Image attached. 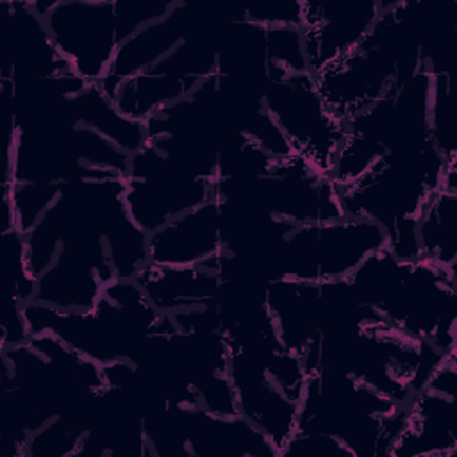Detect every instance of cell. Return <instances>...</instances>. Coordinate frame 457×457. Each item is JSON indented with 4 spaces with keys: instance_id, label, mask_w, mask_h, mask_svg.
Segmentation results:
<instances>
[{
    "instance_id": "cell-1",
    "label": "cell",
    "mask_w": 457,
    "mask_h": 457,
    "mask_svg": "<svg viewBox=\"0 0 457 457\" xmlns=\"http://www.w3.org/2000/svg\"><path fill=\"white\" fill-rule=\"evenodd\" d=\"M430 9L428 0H382L370 30L312 75L321 100L345 123L427 62Z\"/></svg>"
},
{
    "instance_id": "cell-2",
    "label": "cell",
    "mask_w": 457,
    "mask_h": 457,
    "mask_svg": "<svg viewBox=\"0 0 457 457\" xmlns=\"http://www.w3.org/2000/svg\"><path fill=\"white\" fill-rule=\"evenodd\" d=\"M346 282L362 307L391 325L441 352L457 348V271L423 255L398 259L382 246Z\"/></svg>"
},
{
    "instance_id": "cell-3",
    "label": "cell",
    "mask_w": 457,
    "mask_h": 457,
    "mask_svg": "<svg viewBox=\"0 0 457 457\" xmlns=\"http://www.w3.org/2000/svg\"><path fill=\"white\" fill-rule=\"evenodd\" d=\"M443 353L384 318L371 316L334 337L309 345L302 364L305 375H350L405 405L423 389Z\"/></svg>"
},
{
    "instance_id": "cell-4",
    "label": "cell",
    "mask_w": 457,
    "mask_h": 457,
    "mask_svg": "<svg viewBox=\"0 0 457 457\" xmlns=\"http://www.w3.org/2000/svg\"><path fill=\"white\" fill-rule=\"evenodd\" d=\"M446 170L452 168L436 143L386 155L337 187L343 214L377 223L386 232V246L398 259H418L416 227Z\"/></svg>"
},
{
    "instance_id": "cell-5",
    "label": "cell",
    "mask_w": 457,
    "mask_h": 457,
    "mask_svg": "<svg viewBox=\"0 0 457 457\" xmlns=\"http://www.w3.org/2000/svg\"><path fill=\"white\" fill-rule=\"evenodd\" d=\"M403 405L343 373L305 375L296 430L339 439L353 457H387Z\"/></svg>"
},
{
    "instance_id": "cell-6",
    "label": "cell",
    "mask_w": 457,
    "mask_h": 457,
    "mask_svg": "<svg viewBox=\"0 0 457 457\" xmlns=\"http://www.w3.org/2000/svg\"><path fill=\"white\" fill-rule=\"evenodd\" d=\"M177 0H32L73 70L89 82L107 73L121 43L166 16Z\"/></svg>"
},
{
    "instance_id": "cell-7",
    "label": "cell",
    "mask_w": 457,
    "mask_h": 457,
    "mask_svg": "<svg viewBox=\"0 0 457 457\" xmlns=\"http://www.w3.org/2000/svg\"><path fill=\"white\" fill-rule=\"evenodd\" d=\"M430 70L425 62L402 79L371 107L346 121V137L336 157L332 179L345 186L375 161L434 143L430 134Z\"/></svg>"
},
{
    "instance_id": "cell-8",
    "label": "cell",
    "mask_w": 457,
    "mask_h": 457,
    "mask_svg": "<svg viewBox=\"0 0 457 457\" xmlns=\"http://www.w3.org/2000/svg\"><path fill=\"white\" fill-rule=\"evenodd\" d=\"M305 70L300 27L246 21L236 9L220 36L212 82L232 102L261 104L270 84Z\"/></svg>"
},
{
    "instance_id": "cell-9",
    "label": "cell",
    "mask_w": 457,
    "mask_h": 457,
    "mask_svg": "<svg viewBox=\"0 0 457 457\" xmlns=\"http://www.w3.org/2000/svg\"><path fill=\"white\" fill-rule=\"evenodd\" d=\"M223 202L277 216L287 223H320L343 218L334 179L298 154L277 157L261 175L212 180Z\"/></svg>"
},
{
    "instance_id": "cell-10",
    "label": "cell",
    "mask_w": 457,
    "mask_h": 457,
    "mask_svg": "<svg viewBox=\"0 0 457 457\" xmlns=\"http://www.w3.org/2000/svg\"><path fill=\"white\" fill-rule=\"evenodd\" d=\"M230 20L218 9L180 45L150 68L125 79L112 104L136 121H146L159 109L191 96L216 71L218 43Z\"/></svg>"
},
{
    "instance_id": "cell-11",
    "label": "cell",
    "mask_w": 457,
    "mask_h": 457,
    "mask_svg": "<svg viewBox=\"0 0 457 457\" xmlns=\"http://www.w3.org/2000/svg\"><path fill=\"white\" fill-rule=\"evenodd\" d=\"M382 246H386V232L370 220L343 216L295 225L278 246L277 278L303 282L346 278Z\"/></svg>"
},
{
    "instance_id": "cell-12",
    "label": "cell",
    "mask_w": 457,
    "mask_h": 457,
    "mask_svg": "<svg viewBox=\"0 0 457 457\" xmlns=\"http://www.w3.org/2000/svg\"><path fill=\"white\" fill-rule=\"evenodd\" d=\"M212 189L211 177L198 175L184 162L145 141L130 155L123 202L134 223L152 234L207 202Z\"/></svg>"
},
{
    "instance_id": "cell-13",
    "label": "cell",
    "mask_w": 457,
    "mask_h": 457,
    "mask_svg": "<svg viewBox=\"0 0 457 457\" xmlns=\"http://www.w3.org/2000/svg\"><path fill=\"white\" fill-rule=\"evenodd\" d=\"M264 109L293 150L311 166L332 177L346 137V123L321 100L309 70L287 75L266 87Z\"/></svg>"
},
{
    "instance_id": "cell-14",
    "label": "cell",
    "mask_w": 457,
    "mask_h": 457,
    "mask_svg": "<svg viewBox=\"0 0 457 457\" xmlns=\"http://www.w3.org/2000/svg\"><path fill=\"white\" fill-rule=\"evenodd\" d=\"M0 80L20 86L77 73L32 0L0 2Z\"/></svg>"
},
{
    "instance_id": "cell-15",
    "label": "cell",
    "mask_w": 457,
    "mask_h": 457,
    "mask_svg": "<svg viewBox=\"0 0 457 457\" xmlns=\"http://www.w3.org/2000/svg\"><path fill=\"white\" fill-rule=\"evenodd\" d=\"M380 11L382 0H300V34L309 71L316 75L353 46Z\"/></svg>"
},
{
    "instance_id": "cell-16",
    "label": "cell",
    "mask_w": 457,
    "mask_h": 457,
    "mask_svg": "<svg viewBox=\"0 0 457 457\" xmlns=\"http://www.w3.org/2000/svg\"><path fill=\"white\" fill-rule=\"evenodd\" d=\"M211 14L212 7L177 0L166 16L141 27L121 43L107 73L96 82L102 93L112 102L125 79L150 68L180 45Z\"/></svg>"
},
{
    "instance_id": "cell-17",
    "label": "cell",
    "mask_w": 457,
    "mask_h": 457,
    "mask_svg": "<svg viewBox=\"0 0 457 457\" xmlns=\"http://www.w3.org/2000/svg\"><path fill=\"white\" fill-rule=\"evenodd\" d=\"M227 350L237 411L270 437L280 457L296 430L300 403L293 402L253 357L237 348Z\"/></svg>"
},
{
    "instance_id": "cell-18",
    "label": "cell",
    "mask_w": 457,
    "mask_h": 457,
    "mask_svg": "<svg viewBox=\"0 0 457 457\" xmlns=\"http://www.w3.org/2000/svg\"><path fill=\"white\" fill-rule=\"evenodd\" d=\"M457 393L420 389L405 405L387 457H453L457 453Z\"/></svg>"
},
{
    "instance_id": "cell-19",
    "label": "cell",
    "mask_w": 457,
    "mask_h": 457,
    "mask_svg": "<svg viewBox=\"0 0 457 457\" xmlns=\"http://www.w3.org/2000/svg\"><path fill=\"white\" fill-rule=\"evenodd\" d=\"M220 209L214 196L148 234V262L202 266L221 253Z\"/></svg>"
},
{
    "instance_id": "cell-20",
    "label": "cell",
    "mask_w": 457,
    "mask_h": 457,
    "mask_svg": "<svg viewBox=\"0 0 457 457\" xmlns=\"http://www.w3.org/2000/svg\"><path fill=\"white\" fill-rule=\"evenodd\" d=\"M186 457H278L270 437L241 414L187 409Z\"/></svg>"
},
{
    "instance_id": "cell-21",
    "label": "cell",
    "mask_w": 457,
    "mask_h": 457,
    "mask_svg": "<svg viewBox=\"0 0 457 457\" xmlns=\"http://www.w3.org/2000/svg\"><path fill=\"white\" fill-rule=\"evenodd\" d=\"M161 314L211 307L218 300L220 278L207 266H166L146 262L134 277Z\"/></svg>"
},
{
    "instance_id": "cell-22",
    "label": "cell",
    "mask_w": 457,
    "mask_h": 457,
    "mask_svg": "<svg viewBox=\"0 0 457 457\" xmlns=\"http://www.w3.org/2000/svg\"><path fill=\"white\" fill-rule=\"evenodd\" d=\"M107 284L109 280L93 262L59 252L54 262L37 275L32 300L59 311L84 312L96 303Z\"/></svg>"
},
{
    "instance_id": "cell-23",
    "label": "cell",
    "mask_w": 457,
    "mask_h": 457,
    "mask_svg": "<svg viewBox=\"0 0 457 457\" xmlns=\"http://www.w3.org/2000/svg\"><path fill=\"white\" fill-rule=\"evenodd\" d=\"M423 257L457 271V168L446 170L416 227Z\"/></svg>"
},
{
    "instance_id": "cell-24",
    "label": "cell",
    "mask_w": 457,
    "mask_h": 457,
    "mask_svg": "<svg viewBox=\"0 0 457 457\" xmlns=\"http://www.w3.org/2000/svg\"><path fill=\"white\" fill-rule=\"evenodd\" d=\"M71 105L77 123L93 129L125 154L132 155L145 145V123L123 116L116 105L102 93L96 82H91L86 89L75 95Z\"/></svg>"
},
{
    "instance_id": "cell-25",
    "label": "cell",
    "mask_w": 457,
    "mask_h": 457,
    "mask_svg": "<svg viewBox=\"0 0 457 457\" xmlns=\"http://www.w3.org/2000/svg\"><path fill=\"white\" fill-rule=\"evenodd\" d=\"M0 255L9 296L7 300L23 307L34 298L37 278L29 261L25 236L16 228V225L0 228Z\"/></svg>"
},
{
    "instance_id": "cell-26",
    "label": "cell",
    "mask_w": 457,
    "mask_h": 457,
    "mask_svg": "<svg viewBox=\"0 0 457 457\" xmlns=\"http://www.w3.org/2000/svg\"><path fill=\"white\" fill-rule=\"evenodd\" d=\"M86 412L54 418L30 436L25 457H77L86 434Z\"/></svg>"
},
{
    "instance_id": "cell-27",
    "label": "cell",
    "mask_w": 457,
    "mask_h": 457,
    "mask_svg": "<svg viewBox=\"0 0 457 457\" xmlns=\"http://www.w3.org/2000/svg\"><path fill=\"white\" fill-rule=\"evenodd\" d=\"M66 186L59 182H0V187L9 193L12 220L23 236L37 225Z\"/></svg>"
},
{
    "instance_id": "cell-28",
    "label": "cell",
    "mask_w": 457,
    "mask_h": 457,
    "mask_svg": "<svg viewBox=\"0 0 457 457\" xmlns=\"http://www.w3.org/2000/svg\"><path fill=\"white\" fill-rule=\"evenodd\" d=\"M280 457H353L336 437L321 432L295 430Z\"/></svg>"
},
{
    "instance_id": "cell-29",
    "label": "cell",
    "mask_w": 457,
    "mask_h": 457,
    "mask_svg": "<svg viewBox=\"0 0 457 457\" xmlns=\"http://www.w3.org/2000/svg\"><path fill=\"white\" fill-rule=\"evenodd\" d=\"M246 21L264 25L300 27V0H268L241 9Z\"/></svg>"
}]
</instances>
